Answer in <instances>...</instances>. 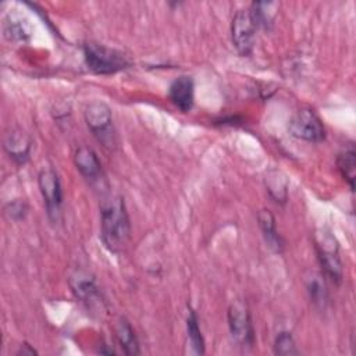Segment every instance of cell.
Returning <instances> with one entry per match:
<instances>
[{
    "instance_id": "3",
    "label": "cell",
    "mask_w": 356,
    "mask_h": 356,
    "mask_svg": "<svg viewBox=\"0 0 356 356\" xmlns=\"http://www.w3.org/2000/svg\"><path fill=\"white\" fill-rule=\"evenodd\" d=\"M316 252L324 275L335 284L342 281V261L339 257V246L330 229L321 228L314 234Z\"/></svg>"
},
{
    "instance_id": "7",
    "label": "cell",
    "mask_w": 356,
    "mask_h": 356,
    "mask_svg": "<svg viewBox=\"0 0 356 356\" xmlns=\"http://www.w3.org/2000/svg\"><path fill=\"white\" fill-rule=\"evenodd\" d=\"M228 327L232 339L242 348H252L254 343V330L248 306L236 300L228 309Z\"/></svg>"
},
{
    "instance_id": "5",
    "label": "cell",
    "mask_w": 356,
    "mask_h": 356,
    "mask_svg": "<svg viewBox=\"0 0 356 356\" xmlns=\"http://www.w3.org/2000/svg\"><path fill=\"white\" fill-rule=\"evenodd\" d=\"M289 134L298 139L318 143L325 138V128L320 117L309 108L298 110L288 125Z\"/></svg>"
},
{
    "instance_id": "16",
    "label": "cell",
    "mask_w": 356,
    "mask_h": 356,
    "mask_svg": "<svg viewBox=\"0 0 356 356\" xmlns=\"http://www.w3.org/2000/svg\"><path fill=\"white\" fill-rule=\"evenodd\" d=\"M337 167L341 175L348 181L350 189L355 188V168H356V152L352 143L346 145L337 156Z\"/></svg>"
},
{
    "instance_id": "2",
    "label": "cell",
    "mask_w": 356,
    "mask_h": 356,
    "mask_svg": "<svg viewBox=\"0 0 356 356\" xmlns=\"http://www.w3.org/2000/svg\"><path fill=\"white\" fill-rule=\"evenodd\" d=\"M83 57L88 68L100 75H110L125 70L128 58L118 50L89 42L83 46Z\"/></svg>"
},
{
    "instance_id": "10",
    "label": "cell",
    "mask_w": 356,
    "mask_h": 356,
    "mask_svg": "<svg viewBox=\"0 0 356 356\" xmlns=\"http://www.w3.org/2000/svg\"><path fill=\"white\" fill-rule=\"evenodd\" d=\"M74 163L81 175L89 182V185L97 189H103V185L107 186L102 164L90 147L81 146L76 149L74 154Z\"/></svg>"
},
{
    "instance_id": "1",
    "label": "cell",
    "mask_w": 356,
    "mask_h": 356,
    "mask_svg": "<svg viewBox=\"0 0 356 356\" xmlns=\"http://www.w3.org/2000/svg\"><path fill=\"white\" fill-rule=\"evenodd\" d=\"M100 236L114 253L122 250L131 239V221L120 195H108L100 202Z\"/></svg>"
},
{
    "instance_id": "4",
    "label": "cell",
    "mask_w": 356,
    "mask_h": 356,
    "mask_svg": "<svg viewBox=\"0 0 356 356\" xmlns=\"http://www.w3.org/2000/svg\"><path fill=\"white\" fill-rule=\"evenodd\" d=\"M85 121L95 138L104 146L114 145L113 114L110 107L103 102H92L85 108Z\"/></svg>"
},
{
    "instance_id": "15",
    "label": "cell",
    "mask_w": 356,
    "mask_h": 356,
    "mask_svg": "<svg viewBox=\"0 0 356 356\" xmlns=\"http://www.w3.org/2000/svg\"><path fill=\"white\" fill-rule=\"evenodd\" d=\"M115 337H117V341H118L121 349L124 350V353H127V355H139L140 353L139 342L135 335V331L125 318H120V321L117 323Z\"/></svg>"
},
{
    "instance_id": "22",
    "label": "cell",
    "mask_w": 356,
    "mask_h": 356,
    "mask_svg": "<svg viewBox=\"0 0 356 356\" xmlns=\"http://www.w3.org/2000/svg\"><path fill=\"white\" fill-rule=\"evenodd\" d=\"M26 211H28V206H26V203L22 202V200L10 202V203L6 204V207H4L6 216H7L10 220H14V221L22 220V218L26 216Z\"/></svg>"
},
{
    "instance_id": "20",
    "label": "cell",
    "mask_w": 356,
    "mask_h": 356,
    "mask_svg": "<svg viewBox=\"0 0 356 356\" xmlns=\"http://www.w3.org/2000/svg\"><path fill=\"white\" fill-rule=\"evenodd\" d=\"M186 331H188V338L193 349V353L196 355L204 353V341L197 324V317L193 310H189V314L186 317Z\"/></svg>"
},
{
    "instance_id": "17",
    "label": "cell",
    "mask_w": 356,
    "mask_h": 356,
    "mask_svg": "<svg viewBox=\"0 0 356 356\" xmlns=\"http://www.w3.org/2000/svg\"><path fill=\"white\" fill-rule=\"evenodd\" d=\"M278 4L274 1H254L252 4L250 14L257 28H268L273 24Z\"/></svg>"
},
{
    "instance_id": "9",
    "label": "cell",
    "mask_w": 356,
    "mask_h": 356,
    "mask_svg": "<svg viewBox=\"0 0 356 356\" xmlns=\"http://www.w3.org/2000/svg\"><path fill=\"white\" fill-rule=\"evenodd\" d=\"M38 184L44 200L47 216L50 217L51 221H57L60 218L61 204H63L61 184L57 172L51 168L42 170L38 175Z\"/></svg>"
},
{
    "instance_id": "23",
    "label": "cell",
    "mask_w": 356,
    "mask_h": 356,
    "mask_svg": "<svg viewBox=\"0 0 356 356\" xmlns=\"http://www.w3.org/2000/svg\"><path fill=\"white\" fill-rule=\"evenodd\" d=\"M24 346H25V349H22V346H21V349L18 350V355H25V353H28V355H33V353H36V350H35V349H32L28 343H24Z\"/></svg>"
},
{
    "instance_id": "19",
    "label": "cell",
    "mask_w": 356,
    "mask_h": 356,
    "mask_svg": "<svg viewBox=\"0 0 356 356\" xmlns=\"http://www.w3.org/2000/svg\"><path fill=\"white\" fill-rule=\"evenodd\" d=\"M321 275H312L307 280V292L312 299V302L318 307H325L328 302V292L324 280H321Z\"/></svg>"
},
{
    "instance_id": "12",
    "label": "cell",
    "mask_w": 356,
    "mask_h": 356,
    "mask_svg": "<svg viewBox=\"0 0 356 356\" xmlns=\"http://www.w3.org/2000/svg\"><path fill=\"white\" fill-rule=\"evenodd\" d=\"M31 145L32 142L25 132L13 129L6 134L3 146L11 160H14L17 164H24L29 159Z\"/></svg>"
},
{
    "instance_id": "6",
    "label": "cell",
    "mask_w": 356,
    "mask_h": 356,
    "mask_svg": "<svg viewBox=\"0 0 356 356\" xmlns=\"http://www.w3.org/2000/svg\"><path fill=\"white\" fill-rule=\"evenodd\" d=\"M70 288L74 296L86 306L88 310L100 313L104 309V299L95 281V278L86 271H75L70 277Z\"/></svg>"
},
{
    "instance_id": "11",
    "label": "cell",
    "mask_w": 356,
    "mask_h": 356,
    "mask_svg": "<svg viewBox=\"0 0 356 356\" xmlns=\"http://www.w3.org/2000/svg\"><path fill=\"white\" fill-rule=\"evenodd\" d=\"M168 97L172 104L182 113H188L193 107L195 100V83L188 75H181L175 78L168 89Z\"/></svg>"
},
{
    "instance_id": "8",
    "label": "cell",
    "mask_w": 356,
    "mask_h": 356,
    "mask_svg": "<svg viewBox=\"0 0 356 356\" xmlns=\"http://www.w3.org/2000/svg\"><path fill=\"white\" fill-rule=\"evenodd\" d=\"M257 25L250 14V10H239L231 22V38L239 54L248 56L254 46Z\"/></svg>"
},
{
    "instance_id": "21",
    "label": "cell",
    "mask_w": 356,
    "mask_h": 356,
    "mask_svg": "<svg viewBox=\"0 0 356 356\" xmlns=\"http://www.w3.org/2000/svg\"><path fill=\"white\" fill-rule=\"evenodd\" d=\"M274 353L281 356H289V355H298L299 350L296 348L295 339L288 331H281L275 341H274Z\"/></svg>"
},
{
    "instance_id": "18",
    "label": "cell",
    "mask_w": 356,
    "mask_h": 356,
    "mask_svg": "<svg viewBox=\"0 0 356 356\" xmlns=\"http://www.w3.org/2000/svg\"><path fill=\"white\" fill-rule=\"evenodd\" d=\"M266 186H267L268 193L271 195V197L275 202L285 203L286 193H288V189H286L288 182L281 172H278V171L268 172L266 177Z\"/></svg>"
},
{
    "instance_id": "13",
    "label": "cell",
    "mask_w": 356,
    "mask_h": 356,
    "mask_svg": "<svg viewBox=\"0 0 356 356\" xmlns=\"http://www.w3.org/2000/svg\"><path fill=\"white\" fill-rule=\"evenodd\" d=\"M257 221H259V227H260V231L263 234V238H264L267 246L273 252L281 253L284 249V241L277 231L275 218L271 214V211L266 210V209L260 210L257 214Z\"/></svg>"
},
{
    "instance_id": "14",
    "label": "cell",
    "mask_w": 356,
    "mask_h": 356,
    "mask_svg": "<svg viewBox=\"0 0 356 356\" xmlns=\"http://www.w3.org/2000/svg\"><path fill=\"white\" fill-rule=\"evenodd\" d=\"M3 31L4 36L13 42H25L32 35V29L28 19L17 13L7 14V17L4 18Z\"/></svg>"
}]
</instances>
